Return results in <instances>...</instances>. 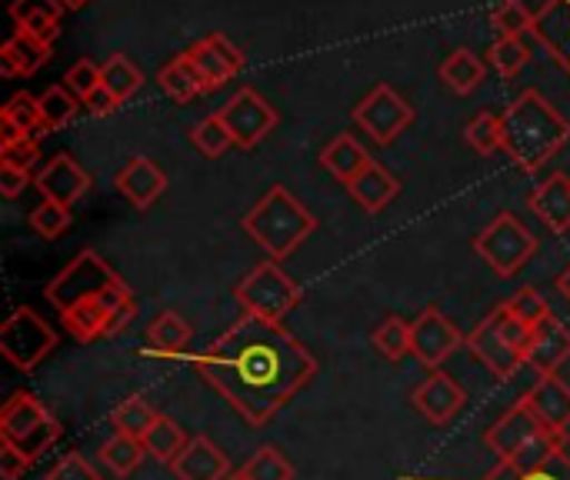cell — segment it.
Wrapping results in <instances>:
<instances>
[{
	"label": "cell",
	"mask_w": 570,
	"mask_h": 480,
	"mask_svg": "<svg viewBox=\"0 0 570 480\" xmlns=\"http://www.w3.org/2000/svg\"><path fill=\"white\" fill-rule=\"evenodd\" d=\"M250 428H267L271 418L301 394L314 374V354L277 321L244 314L204 354H180Z\"/></svg>",
	"instance_id": "obj_1"
},
{
	"label": "cell",
	"mask_w": 570,
	"mask_h": 480,
	"mask_svg": "<svg viewBox=\"0 0 570 480\" xmlns=\"http://www.w3.org/2000/svg\"><path fill=\"white\" fill-rule=\"evenodd\" d=\"M570 140V120L538 90H524L504 110V150L508 157L534 174Z\"/></svg>",
	"instance_id": "obj_2"
},
{
	"label": "cell",
	"mask_w": 570,
	"mask_h": 480,
	"mask_svg": "<svg viewBox=\"0 0 570 480\" xmlns=\"http://www.w3.org/2000/svg\"><path fill=\"white\" fill-rule=\"evenodd\" d=\"M314 214L281 184H274L244 217V231L257 241V247L267 251L271 261L291 257L314 234Z\"/></svg>",
	"instance_id": "obj_3"
},
{
	"label": "cell",
	"mask_w": 570,
	"mask_h": 480,
	"mask_svg": "<svg viewBox=\"0 0 570 480\" xmlns=\"http://www.w3.org/2000/svg\"><path fill=\"white\" fill-rule=\"evenodd\" d=\"M488 448L501 458V464L531 471V468L544 464L548 458H554L558 451H564V434L544 428V421L524 401H518L488 431Z\"/></svg>",
	"instance_id": "obj_4"
},
{
	"label": "cell",
	"mask_w": 570,
	"mask_h": 480,
	"mask_svg": "<svg viewBox=\"0 0 570 480\" xmlns=\"http://www.w3.org/2000/svg\"><path fill=\"white\" fill-rule=\"evenodd\" d=\"M531 337H534V327L518 321L511 314V307L501 304L468 334V347L494 378L511 381L518 374V368L528 364Z\"/></svg>",
	"instance_id": "obj_5"
},
{
	"label": "cell",
	"mask_w": 570,
	"mask_h": 480,
	"mask_svg": "<svg viewBox=\"0 0 570 480\" xmlns=\"http://www.w3.org/2000/svg\"><path fill=\"white\" fill-rule=\"evenodd\" d=\"M97 297H107V301H124V297H134L130 287L114 274V267L97 254V251H80L50 284H47V301L63 314L67 307L73 304H83V301H97Z\"/></svg>",
	"instance_id": "obj_6"
},
{
	"label": "cell",
	"mask_w": 570,
	"mask_h": 480,
	"mask_svg": "<svg viewBox=\"0 0 570 480\" xmlns=\"http://www.w3.org/2000/svg\"><path fill=\"white\" fill-rule=\"evenodd\" d=\"M0 438L3 444L17 448L27 461H40L60 438V424L33 394L20 391L0 411Z\"/></svg>",
	"instance_id": "obj_7"
},
{
	"label": "cell",
	"mask_w": 570,
	"mask_h": 480,
	"mask_svg": "<svg viewBox=\"0 0 570 480\" xmlns=\"http://www.w3.org/2000/svg\"><path fill=\"white\" fill-rule=\"evenodd\" d=\"M234 297L244 307V314L281 324L301 304V287L277 267V261H264L237 284Z\"/></svg>",
	"instance_id": "obj_8"
},
{
	"label": "cell",
	"mask_w": 570,
	"mask_h": 480,
	"mask_svg": "<svg viewBox=\"0 0 570 480\" xmlns=\"http://www.w3.org/2000/svg\"><path fill=\"white\" fill-rule=\"evenodd\" d=\"M474 251L494 267L498 277H514L538 251V237L514 217V214H498L474 241Z\"/></svg>",
	"instance_id": "obj_9"
},
{
	"label": "cell",
	"mask_w": 570,
	"mask_h": 480,
	"mask_svg": "<svg viewBox=\"0 0 570 480\" xmlns=\"http://www.w3.org/2000/svg\"><path fill=\"white\" fill-rule=\"evenodd\" d=\"M53 347H57L53 331H50L47 321H40V314L30 311V307L10 311V317L0 324V354H3L17 371H33Z\"/></svg>",
	"instance_id": "obj_10"
},
{
	"label": "cell",
	"mask_w": 570,
	"mask_h": 480,
	"mask_svg": "<svg viewBox=\"0 0 570 480\" xmlns=\"http://www.w3.org/2000/svg\"><path fill=\"white\" fill-rule=\"evenodd\" d=\"M414 120V107L387 84H377L357 107L354 124L374 137V144H394Z\"/></svg>",
	"instance_id": "obj_11"
},
{
	"label": "cell",
	"mask_w": 570,
	"mask_h": 480,
	"mask_svg": "<svg viewBox=\"0 0 570 480\" xmlns=\"http://www.w3.org/2000/svg\"><path fill=\"white\" fill-rule=\"evenodd\" d=\"M217 114L224 117L237 147H257L277 127V110L254 87H240Z\"/></svg>",
	"instance_id": "obj_12"
},
{
	"label": "cell",
	"mask_w": 570,
	"mask_h": 480,
	"mask_svg": "<svg viewBox=\"0 0 570 480\" xmlns=\"http://www.w3.org/2000/svg\"><path fill=\"white\" fill-rule=\"evenodd\" d=\"M461 344H468V337L441 307H428L417 321H411V354L424 368H441Z\"/></svg>",
	"instance_id": "obj_13"
},
{
	"label": "cell",
	"mask_w": 570,
	"mask_h": 480,
	"mask_svg": "<svg viewBox=\"0 0 570 480\" xmlns=\"http://www.w3.org/2000/svg\"><path fill=\"white\" fill-rule=\"evenodd\" d=\"M187 60L194 63L204 90H217L224 87L240 67H244V53L224 37V33H210L197 43L187 47Z\"/></svg>",
	"instance_id": "obj_14"
},
{
	"label": "cell",
	"mask_w": 570,
	"mask_h": 480,
	"mask_svg": "<svg viewBox=\"0 0 570 480\" xmlns=\"http://www.w3.org/2000/svg\"><path fill=\"white\" fill-rule=\"evenodd\" d=\"M33 187L43 194V200L73 207V204L87 194L90 177H87V170H83L70 154H57V157L33 177Z\"/></svg>",
	"instance_id": "obj_15"
},
{
	"label": "cell",
	"mask_w": 570,
	"mask_h": 480,
	"mask_svg": "<svg viewBox=\"0 0 570 480\" xmlns=\"http://www.w3.org/2000/svg\"><path fill=\"white\" fill-rule=\"evenodd\" d=\"M127 307H134V297H124V301L97 297V301H83V304L67 307V311L60 314V321H63V327H67L70 337L90 344V341H97V337H107V334H110V321H114L120 311H127Z\"/></svg>",
	"instance_id": "obj_16"
},
{
	"label": "cell",
	"mask_w": 570,
	"mask_h": 480,
	"mask_svg": "<svg viewBox=\"0 0 570 480\" xmlns=\"http://www.w3.org/2000/svg\"><path fill=\"white\" fill-rule=\"evenodd\" d=\"M464 404H468L464 388H461L454 378L441 374V371H434V374L414 391V408H417L431 424H448V421H454V418L464 411Z\"/></svg>",
	"instance_id": "obj_17"
},
{
	"label": "cell",
	"mask_w": 570,
	"mask_h": 480,
	"mask_svg": "<svg viewBox=\"0 0 570 480\" xmlns=\"http://www.w3.org/2000/svg\"><path fill=\"white\" fill-rule=\"evenodd\" d=\"M114 187L137 207V210H147L154 200H160V194L167 190V174L150 160V157H130L117 177H114Z\"/></svg>",
	"instance_id": "obj_18"
},
{
	"label": "cell",
	"mask_w": 570,
	"mask_h": 480,
	"mask_svg": "<svg viewBox=\"0 0 570 480\" xmlns=\"http://www.w3.org/2000/svg\"><path fill=\"white\" fill-rule=\"evenodd\" d=\"M170 471L177 480H224L230 474V461L210 438L200 434L187 441V448L177 454Z\"/></svg>",
	"instance_id": "obj_19"
},
{
	"label": "cell",
	"mask_w": 570,
	"mask_h": 480,
	"mask_svg": "<svg viewBox=\"0 0 570 480\" xmlns=\"http://www.w3.org/2000/svg\"><path fill=\"white\" fill-rule=\"evenodd\" d=\"M531 33L570 74V0H544V7L534 13Z\"/></svg>",
	"instance_id": "obj_20"
},
{
	"label": "cell",
	"mask_w": 570,
	"mask_h": 480,
	"mask_svg": "<svg viewBox=\"0 0 570 480\" xmlns=\"http://www.w3.org/2000/svg\"><path fill=\"white\" fill-rule=\"evenodd\" d=\"M524 404L544 421V428L564 434L570 428V388L558 378V374H548L541 378L528 394H524Z\"/></svg>",
	"instance_id": "obj_21"
},
{
	"label": "cell",
	"mask_w": 570,
	"mask_h": 480,
	"mask_svg": "<svg viewBox=\"0 0 570 480\" xmlns=\"http://www.w3.org/2000/svg\"><path fill=\"white\" fill-rule=\"evenodd\" d=\"M570 357V327H564L554 314L534 327V337H531V351H528V364L548 378L554 374L564 361Z\"/></svg>",
	"instance_id": "obj_22"
},
{
	"label": "cell",
	"mask_w": 570,
	"mask_h": 480,
	"mask_svg": "<svg viewBox=\"0 0 570 480\" xmlns=\"http://www.w3.org/2000/svg\"><path fill=\"white\" fill-rule=\"evenodd\" d=\"M531 210L558 234L570 231V177L568 174H551L544 184L534 187L528 197Z\"/></svg>",
	"instance_id": "obj_23"
},
{
	"label": "cell",
	"mask_w": 570,
	"mask_h": 480,
	"mask_svg": "<svg viewBox=\"0 0 570 480\" xmlns=\"http://www.w3.org/2000/svg\"><path fill=\"white\" fill-rule=\"evenodd\" d=\"M47 57H50V43L47 40H40V37H33L30 30H13V37L3 43V50H0V70L7 74V77H17V74H33V70H40L43 63H47Z\"/></svg>",
	"instance_id": "obj_24"
},
{
	"label": "cell",
	"mask_w": 570,
	"mask_h": 480,
	"mask_svg": "<svg viewBox=\"0 0 570 480\" xmlns=\"http://www.w3.org/2000/svg\"><path fill=\"white\" fill-rule=\"evenodd\" d=\"M347 190H351V197H354L367 214H381V210L397 197L401 184H397L381 164L371 160V164L347 184Z\"/></svg>",
	"instance_id": "obj_25"
},
{
	"label": "cell",
	"mask_w": 570,
	"mask_h": 480,
	"mask_svg": "<svg viewBox=\"0 0 570 480\" xmlns=\"http://www.w3.org/2000/svg\"><path fill=\"white\" fill-rule=\"evenodd\" d=\"M67 3L63 0H13L10 3V17L20 30H30L40 40H53L57 37V23L63 17Z\"/></svg>",
	"instance_id": "obj_26"
},
{
	"label": "cell",
	"mask_w": 570,
	"mask_h": 480,
	"mask_svg": "<svg viewBox=\"0 0 570 480\" xmlns=\"http://www.w3.org/2000/svg\"><path fill=\"white\" fill-rule=\"evenodd\" d=\"M194 331L177 311H160L150 327H147V351L144 354H160V357H180L184 347L190 344Z\"/></svg>",
	"instance_id": "obj_27"
},
{
	"label": "cell",
	"mask_w": 570,
	"mask_h": 480,
	"mask_svg": "<svg viewBox=\"0 0 570 480\" xmlns=\"http://www.w3.org/2000/svg\"><path fill=\"white\" fill-rule=\"evenodd\" d=\"M321 164H324L341 184H351V180L371 164V157H367V150L361 147L357 137L341 134V137H334V140L321 150Z\"/></svg>",
	"instance_id": "obj_28"
},
{
	"label": "cell",
	"mask_w": 570,
	"mask_h": 480,
	"mask_svg": "<svg viewBox=\"0 0 570 480\" xmlns=\"http://www.w3.org/2000/svg\"><path fill=\"white\" fill-rule=\"evenodd\" d=\"M441 80H444L454 94H471V90H478V87L488 80V63H484L474 50L461 47V50H454V53L441 63Z\"/></svg>",
	"instance_id": "obj_29"
},
{
	"label": "cell",
	"mask_w": 570,
	"mask_h": 480,
	"mask_svg": "<svg viewBox=\"0 0 570 480\" xmlns=\"http://www.w3.org/2000/svg\"><path fill=\"white\" fill-rule=\"evenodd\" d=\"M140 441H144V448H147V458H154V461H160V464H174L177 454L187 448L184 428H180L174 418H164V414L154 421V428H150Z\"/></svg>",
	"instance_id": "obj_30"
},
{
	"label": "cell",
	"mask_w": 570,
	"mask_h": 480,
	"mask_svg": "<svg viewBox=\"0 0 570 480\" xmlns=\"http://www.w3.org/2000/svg\"><path fill=\"white\" fill-rule=\"evenodd\" d=\"M147 458V448L140 438H127V434H114L104 448H100V464L117 474V478H130Z\"/></svg>",
	"instance_id": "obj_31"
},
{
	"label": "cell",
	"mask_w": 570,
	"mask_h": 480,
	"mask_svg": "<svg viewBox=\"0 0 570 480\" xmlns=\"http://www.w3.org/2000/svg\"><path fill=\"white\" fill-rule=\"evenodd\" d=\"M0 120L7 127V137H17V134H37L43 130V117H40V97H30L27 90L13 94L3 110H0Z\"/></svg>",
	"instance_id": "obj_32"
},
{
	"label": "cell",
	"mask_w": 570,
	"mask_h": 480,
	"mask_svg": "<svg viewBox=\"0 0 570 480\" xmlns=\"http://www.w3.org/2000/svg\"><path fill=\"white\" fill-rule=\"evenodd\" d=\"M160 414L150 408V401L147 398H127V401H120L114 411H110V424H114V431L117 434H127V438H144L150 428H154V421H157Z\"/></svg>",
	"instance_id": "obj_33"
},
{
	"label": "cell",
	"mask_w": 570,
	"mask_h": 480,
	"mask_svg": "<svg viewBox=\"0 0 570 480\" xmlns=\"http://www.w3.org/2000/svg\"><path fill=\"white\" fill-rule=\"evenodd\" d=\"M157 84H160L174 100H194L197 94H204V84H200L194 63L187 60V53H180V57H174L167 67H160Z\"/></svg>",
	"instance_id": "obj_34"
},
{
	"label": "cell",
	"mask_w": 570,
	"mask_h": 480,
	"mask_svg": "<svg viewBox=\"0 0 570 480\" xmlns=\"http://www.w3.org/2000/svg\"><path fill=\"white\" fill-rule=\"evenodd\" d=\"M100 74H104V87H107V94H110L117 104H124L127 97H134V94H137V87L144 84L140 67H137V63H130L124 53H114V57L100 67Z\"/></svg>",
	"instance_id": "obj_35"
},
{
	"label": "cell",
	"mask_w": 570,
	"mask_h": 480,
	"mask_svg": "<svg viewBox=\"0 0 570 480\" xmlns=\"http://www.w3.org/2000/svg\"><path fill=\"white\" fill-rule=\"evenodd\" d=\"M190 140H194V147L204 157H220L224 150L234 147V134L227 130V124H224L220 114H207L204 120H197L194 130H190Z\"/></svg>",
	"instance_id": "obj_36"
},
{
	"label": "cell",
	"mask_w": 570,
	"mask_h": 480,
	"mask_svg": "<svg viewBox=\"0 0 570 480\" xmlns=\"http://www.w3.org/2000/svg\"><path fill=\"white\" fill-rule=\"evenodd\" d=\"M484 480H570V458L564 451H558L554 458H548L544 464H538L531 471H521V468H511V464H498Z\"/></svg>",
	"instance_id": "obj_37"
},
{
	"label": "cell",
	"mask_w": 570,
	"mask_h": 480,
	"mask_svg": "<svg viewBox=\"0 0 570 480\" xmlns=\"http://www.w3.org/2000/svg\"><path fill=\"white\" fill-rule=\"evenodd\" d=\"M77 97L67 87H47L40 94V117H43V130H60L73 120L77 114Z\"/></svg>",
	"instance_id": "obj_38"
},
{
	"label": "cell",
	"mask_w": 570,
	"mask_h": 480,
	"mask_svg": "<svg viewBox=\"0 0 570 480\" xmlns=\"http://www.w3.org/2000/svg\"><path fill=\"white\" fill-rule=\"evenodd\" d=\"M468 144L478 150V154H494V150H504V117L498 114H478L471 124H468Z\"/></svg>",
	"instance_id": "obj_39"
},
{
	"label": "cell",
	"mask_w": 570,
	"mask_h": 480,
	"mask_svg": "<svg viewBox=\"0 0 570 480\" xmlns=\"http://www.w3.org/2000/svg\"><path fill=\"white\" fill-rule=\"evenodd\" d=\"M374 347L391 357V361H401L411 354V324L401 321V317H387L377 331H374Z\"/></svg>",
	"instance_id": "obj_40"
},
{
	"label": "cell",
	"mask_w": 570,
	"mask_h": 480,
	"mask_svg": "<svg viewBox=\"0 0 570 480\" xmlns=\"http://www.w3.org/2000/svg\"><path fill=\"white\" fill-rule=\"evenodd\" d=\"M491 23L501 30V37H521V33H531L534 13L528 10L524 0H501V3L491 10Z\"/></svg>",
	"instance_id": "obj_41"
},
{
	"label": "cell",
	"mask_w": 570,
	"mask_h": 480,
	"mask_svg": "<svg viewBox=\"0 0 570 480\" xmlns=\"http://www.w3.org/2000/svg\"><path fill=\"white\" fill-rule=\"evenodd\" d=\"M240 474L247 480H294V468L284 461V454L277 448H261L244 468Z\"/></svg>",
	"instance_id": "obj_42"
},
{
	"label": "cell",
	"mask_w": 570,
	"mask_h": 480,
	"mask_svg": "<svg viewBox=\"0 0 570 480\" xmlns=\"http://www.w3.org/2000/svg\"><path fill=\"white\" fill-rule=\"evenodd\" d=\"M30 227H33L43 241H53V237H60V234L70 227V207L53 204V200H40V204L30 210Z\"/></svg>",
	"instance_id": "obj_43"
},
{
	"label": "cell",
	"mask_w": 570,
	"mask_h": 480,
	"mask_svg": "<svg viewBox=\"0 0 570 480\" xmlns=\"http://www.w3.org/2000/svg\"><path fill=\"white\" fill-rule=\"evenodd\" d=\"M528 47H524V40L521 37H498L494 43H491V50H488V60L504 74V77H514L524 63H528Z\"/></svg>",
	"instance_id": "obj_44"
},
{
	"label": "cell",
	"mask_w": 570,
	"mask_h": 480,
	"mask_svg": "<svg viewBox=\"0 0 570 480\" xmlns=\"http://www.w3.org/2000/svg\"><path fill=\"white\" fill-rule=\"evenodd\" d=\"M40 160V144L33 134H17V137H3L0 144V164L7 167H20L30 170Z\"/></svg>",
	"instance_id": "obj_45"
},
{
	"label": "cell",
	"mask_w": 570,
	"mask_h": 480,
	"mask_svg": "<svg viewBox=\"0 0 570 480\" xmlns=\"http://www.w3.org/2000/svg\"><path fill=\"white\" fill-rule=\"evenodd\" d=\"M508 307H511V314H514L518 321H524L528 327H538V324H544V321L551 317V307H548L544 294H538L534 287L518 291V294L508 301Z\"/></svg>",
	"instance_id": "obj_46"
},
{
	"label": "cell",
	"mask_w": 570,
	"mask_h": 480,
	"mask_svg": "<svg viewBox=\"0 0 570 480\" xmlns=\"http://www.w3.org/2000/svg\"><path fill=\"white\" fill-rule=\"evenodd\" d=\"M63 87L77 97V100H87L90 94H97L104 87V74L94 60H77L67 77H63Z\"/></svg>",
	"instance_id": "obj_47"
},
{
	"label": "cell",
	"mask_w": 570,
	"mask_h": 480,
	"mask_svg": "<svg viewBox=\"0 0 570 480\" xmlns=\"http://www.w3.org/2000/svg\"><path fill=\"white\" fill-rule=\"evenodd\" d=\"M47 480H100V474L90 468V461H83L80 454H63L53 468Z\"/></svg>",
	"instance_id": "obj_48"
},
{
	"label": "cell",
	"mask_w": 570,
	"mask_h": 480,
	"mask_svg": "<svg viewBox=\"0 0 570 480\" xmlns=\"http://www.w3.org/2000/svg\"><path fill=\"white\" fill-rule=\"evenodd\" d=\"M30 464H33V461H27L17 448L0 444V478L3 480H20L30 471Z\"/></svg>",
	"instance_id": "obj_49"
},
{
	"label": "cell",
	"mask_w": 570,
	"mask_h": 480,
	"mask_svg": "<svg viewBox=\"0 0 570 480\" xmlns=\"http://www.w3.org/2000/svg\"><path fill=\"white\" fill-rule=\"evenodd\" d=\"M27 184H30V170H20V167H7V164H0V194H3L7 200L20 197Z\"/></svg>",
	"instance_id": "obj_50"
},
{
	"label": "cell",
	"mask_w": 570,
	"mask_h": 480,
	"mask_svg": "<svg viewBox=\"0 0 570 480\" xmlns=\"http://www.w3.org/2000/svg\"><path fill=\"white\" fill-rule=\"evenodd\" d=\"M83 107H87L90 114H110V110H117V100L107 94V87H100L97 94H90V97L83 100Z\"/></svg>",
	"instance_id": "obj_51"
},
{
	"label": "cell",
	"mask_w": 570,
	"mask_h": 480,
	"mask_svg": "<svg viewBox=\"0 0 570 480\" xmlns=\"http://www.w3.org/2000/svg\"><path fill=\"white\" fill-rule=\"evenodd\" d=\"M558 291H561V294L570 301V267L561 274V277H558Z\"/></svg>",
	"instance_id": "obj_52"
},
{
	"label": "cell",
	"mask_w": 570,
	"mask_h": 480,
	"mask_svg": "<svg viewBox=\"0 0 570 480\" xmlns=\"http://www.w3.org/2000/svg\"><path fill=\"white\" fill-rule=\"evenodd\" d=\"M63 3H67V10H73V7H83L87 0H63Z\"/></svg>",
	"instance_id": "obj_53"
},
{
	"label": "cell",
	"mask_w": 570,
	"mask_h": 480,
	"mask_svg": "<svg viewBox=\"0 0 570 480\" xmlns=\"http://www.w3.org/2000/svg\"><path fill=\"white\" fill-rule=\"evenodd\" d=\"M224 480H247V478H244V474L237 471V474H227V478H224Z\"/></svg>",
	"instance_id": "obj_54"
}]
</instances>
